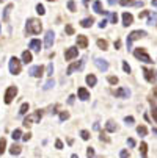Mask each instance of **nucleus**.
Instances as JSON below:
<instances>
[{
  "label": "nucleus",
  "mask_w": 157,
  "mask_h": 158,
  "mask_svg": "<svg viewBox=\"0 0 157 158\" xmlns=\"http://www.w3.org/2000/svg\"><path fill=\"white\" fill-rule=\"evenodd\" d=\"M42 30V24L39 19H35V17H30L27 19L25 22V35L30 36V35H39Z\"/></svg>",
  "instance_id": "f257e3e1"
},
{
  "label": "nucleus",
  "mask_w": 157,
  "mask_h": 158,
  "mask_svg": "<svg viewBox=\"0 0 157 158\" xmlns=\"http://www.w3.org/2000/svg\"><path fill=\"white\" fill-rule=\"evenodd\" d=\"M41 118H42V111L38 110V111L32 113V114H28V116L24 119V122H22V124H24V127H30V125H33V124H39Z\"/></svg>",
  "instance_id": "f03ea898"
},
{
  "label": "nucleus",
  "mask_w": 157,
  "mask_h": 158,
  "mask_svg": "<svg viewBox=\"0 0 157 158\" xmlns=\"http://www.w3.org/2000/svg\"><path fill=\"white\" fill-rule=\"evenodd\" d=\"M145 36H148V33H146L145 30H135V31L129 33V36H127V41H126V44H127V49L130 50V49H132V42L135 41V39L145 38Z\"/></svg>",
  "instance_id": "7ed1b4c3"
},
{
  "label": "nucleus",
  "mask_w": 157,
  "mask_h": 158,
  "mask_svg": "<svg viewBox=\"0 0 157 158\" xmlns=\"http://www.w3.org/2000/svg\"><path fill=\"white\" fill-rule=\"evenodd\" d=\"M22 61H19L16 56H11L10 58V63H8V69H10V72L13 74V75H19L20 74V71H22V64H20Z\"/></svg>",
  "instance_id": "20e7f679"
},
{
  "label": "nucleus",
  "mask_w": 157,
  "mask_h": 158,
  "mask_svg": "<svg viewBox=\"0 0 157 158\" xmlns=\"http://www.w3.org/2000/svg\"><path fill=\"white\" fill-rule=\"evenodd\" d=\"M133 56H135L137 60H140V61H143V63H146V64H151L152 63L151 56L148 55L146 49H143V47H138V49L133 50Z\"/></svg>",
  "instance_id": "39448f33"
},
{
  "label": "nucleus",
  "mask_w": 157,
  "mask_h": 158,
  "mask_svg": "<svg viewBox=\"0 0 157 158\" xmlns=\"http://www.w3.org/2000/svg\"><path fill=\"white\" fill-rule=\"evenodd\" d=\"M16 96H17V88H16V86H8V88H7V91H5V96H3L5 103L10 105V103L14 100Z\"/></svg>",
  "instance_id": "423d86ee"
},
{
  "label": "nucleus",
  "mask_w": 157,
  "mask_h": 158,
  "mask_svg": "<svg viewBox=\"0 0 157 158\" xmlns=\"http://www.w3.org/2000/svg\"><path fill=\"white\" fill-rule=\"evenodd\" d=\"M83 64H85V60H80V61H76V63L69 64L68 69H66V75H72L76 71H80L83 67Z\"/></svg>",
  "instance_id": "0eeeda50"
},
{
  "label": "nucleus",
  "mask_w": 157,
  "mask_h": 158,
  "mask_svg": "<svg viewBox=\"0 0 157 158\" xmlns=\"http://www.w3.org/2000/svg\"><path fill=\"white\" fill-rule=\"evenodd\" d=\"M54 41H55V33L52 30H47L46 36H44V46H46V49H50L54 46Z\"/></svg>",
  "instance_id": "6e6552de"
},
{
  "label": "nucleus",
  "mask_w": 157,
  "mask_h": 158,
  "mask_svg": "<svg viewBox=\"0 0 157 158\" xmlns=\"http://www.w3.org/2000/svg\"><path fill=\"white\" fill-rule=\"evenodd\" d=\"M28 74H30L32 77H35V78H41V77L44 75V67H42L41 64H39V66H33V67H30Z\"/></svg>",
  "instance_id": "1a4fd4ad"
},
{
  "label": "nucleus",
  "mask_w": 157,
  "mask_h": 158,
  "mask_svg": "<svg viewBox=\"0 0 157 158\" xmlns=\"http://www.w3.org/2000/svg\"><path fill=\"white\" fill-rule=\"evenodd\" d=\"M143 74H145V80L148 81V83H155V74H154V71L152 69H148V67H143Z\"/></svg>",
  "instance_id": "9d476101"
},
{
  "label": "nucleus",
  "mask_w": 157,
  "mask_h": 158,
  "mask_svg": "<svg viewBox=\"0 0 157 158\" xmlns=\"http://www.w3.org/2000/svg\"><path fill=\"white\" fill-rule=\"evenodd\" d=\"M77 55H79V50H77V47H69L68 50L64 52V60H66V61H71V60L77 58Z\"/></svg>",
  "instance_id": "9b49d317"
},
{
  "label": "nucleus",
  "mask_w": 157,
  "mask_h": 158,
  "mask_svg": "<svg viewBox=\"0 0 157 158\" xmlns=\"http://www.w3.org/2000/svg\"><path fill=\"white\" fill-rule=\"evenodd\" d=\"M115 94V97H120V99H127L129 96H130V91L127 88H120V89H116V91L113 93Z\"/></svg>",
  "instance_id": "f8f14e48"
},
{
  "label": "nucleus",
  "mask_w": 157,
  "mask_h": 158,
  "mask_svg": "<svg viewBox=\"0 0 157 158\" xmlns=\"http://www.w3.org/2000/svg\"><path fill=\"white\" fill-rule=\"evenodd\" d=\"M77 47L79 49H86L88 47V38L85 35H77Z\"/></svg>",
  "instance_id": "ddd939ff"
},
{
  "label": "nucleus",
  "mask_w": 157,
  "mask_h": 158,
  "mask_svg": "<svg viewBox=\"0 0 157 158\" xmlns=\"http://www.w3.org/2000/svg\"><path fill=\"white\" fill-rule=\"evenodd\" d=\"M94 64L98 66V69L102 71V72H107L108 71V63L105 60H101V58H96L94 60Z\"/></svg>",
  "instance_id": "4468645a"
},
{
  "label": "nucleus",
  "mask_w": 157,
  "mask_h": 158,
  "mask_svg": "<svg viewBox=\"0 0 157 158\" xmlns=\"http://www.w3.org/2000/svg\"><path fill=\"white\" fill-rule=\"evenodd\" d=\"M41 46H42V44H41L39 39H32L28 42V49H32L33 52H39L41 50Z\"/></svg>",
  "instance_id": "2eb2a0df"
},
{
  "label": "nucleus",
  "mask_w": 157,
  "mask_h": 158,
  "mask_svg": "<svg viewBox=\"0 0 157 158\" xmlns=\"http://www.w3.org/2000/svg\"><path fill=\"white\" fill-rule=\"evenodd\" d=\"M132 22H133V16L130 13H123V25L129 27V25H132Z\"/></svg>",
  "instance_id": "dca6fc26"
},
{
  "label": "nucleus",
  "mask_w": 157,
  "mask_h": 158,
  "mask_svg": "<svg viewBox=\"0 0 157 158\" xmlns=\"http://www.w3.org/2000/svg\"><path fill=\"white\" fill-rule=\"evenodd\" d=\"M13 10H14V5H13V3H10V5H7V6H5V10H3V16H2L3 22H8L10 14H11V11H13Z\"/></svg>",
  "instance_id": "f3484780"
},
{
  "label": "nucleus",
  "mask_w": 157,
  "mask_h": 158,
  "mask_svg": "<svg viewBox=\"0 0 157 158\" xmlns=\"http://www.w3.org/2000/svg\"><path fill=\"white\" fill-rule=\"evenodd\" d=\"M77 94H79V99H80V100H83V102H86V100L89 99V93L86 91L85 88H79Z\"/></svg>",
  "instance_id": "a211bd4d"
},
{
  "label": "nucleus",
  "mask_w": 157,
  "mask_h": 158,
  "mask_svg": "<svg viewBox=\"0 0 157 158\" xmlns=\"http://www.w3.org/2000/svg\"><path fill=\"white\" fill-rule=\"evenodd\" d=\"M149 105H151V114H152V119H154V122L157 124V105H155V102H154L152 99H149Z\"/></svg>",
  "instance_id": "6ab92c4d"
},
{
  "label": "nucleus",
  "mask_w": 157,
  "mask_h": 158,
  "mask_svg": "<svg viewBox=\"0 0 157 158\" xmlns=\"http://www.w3.org/2000/svg\"><path fill=\"white\" fill-rule=\"evenodd\" d=\"M93 22H94V19H93V17H86V19L80 20V25H82L83 28H89V27L93 25Z\"/></svg>",
  "instance_id": "aec40b11"
},
{
  "label": "nucleus",
  "mask_w": 157,
  "mask_h": 158,
  "mask_svg": "<svg viewBox=\"0 0 157 158\" xmlns=\"http://www.w3.org/2000/svg\"><path fill=\"white\" fill-rule=\"evenodd\" d=\"M85 81H86V85H88V86H96V83H98V78H96L93 74H89V75H86Z\"/></svg>",
  "instance_id": "412c9836"
},
{
  "label": "nucleus",
  "mask_w": 157,
  "mask_h": 158,
  "mask_svg": "<svg viewBox=\"0 0 157 158\" xmlns=\"http://www.w3.org/2000/svg\"><path fill=\"white\" fill-rule=\"evenodd\" d=\"M105 130H107L108 133H113V131H116V130H118V127H116V124H115L113 121H108V122H107V125H105Z\"/></svg>",
  "instance_id": "4be33fe9"
},
{
  "label": "nucleus",
  "mask_w": 157,
  "mask_h": 158,
  "mask_svg": "<svg viewBox=\"0 0 157 158\" xmlns=\"http://www.w3.org/2000/svg\"><path fill=\"white\" fill-rule=\"evenodd\" d=\"M93 10H94V13H98V14H104V13H105L101 2H94V3H93Z\"/></svg>",
  "instance_id": "5701e85b"
},
{
  "label": "nucleus",
  "mask_w": 157,
  "mask_h": 158,
  "mask_svg": "<svg viewBox=\"0 0 157 158\" xmlns=\"http://www.w3.org/2000/svg\"><path fill=\"white\" fill-rule=\"evenodd\" d=\"M22 63H25V64L32 63V53H30L28 50H25V52H22Z\"/></svg>",
  "instance_id": "b1692460"
},
{
  "label": "nucleus",
  "mask_w": 157,
  "mask_h": 158,
  "mask_svg": "<svg viewBox=\"0 0 157 158\" xmlns=\"http://www.w3.org/2000/svg\"><path fill=\"white\" fill-rule=\"evenodd\" d=\"M157 24V13H149L148 14V25Z\"/></svg>",
  "instance_id": "393cba45"
},
{
  "label": "nucleus",
  "mask_w": 157,
  "mask_h": 158,
  "mask_svg": "<svg viewBox=\"0 0 157 158\" xmlns=\"http://www.w3.org/2000/svg\"><path fill=\"white\" fill-rule=\"evenodd\" d=\"M28 110H30V105H28L27 102H25V103H22V105H20V108H19V114H20V116L27 114V111H28Z\"/></svg>",
  "instance_id": "a878e982"
},
{
  "label": "nucleus",
  "mask_w": 157,
  "mask_h": 158,
  "mask_svg": "<svg viewBox=\"0 0 157 158\" xmlns=\"http://www.w3.org/2000/svg\"><path fill=\"white\" fill-rule=\"evenodd\" d=\"M22 152V149H20V146H17V144H13L11 147H10V153L11 155H19Z\"/></svg>",
  "instance_id": "bb28decb"
},
{
  "label": "nucleus",
  "mask_w": 157,
  "mask_h": 158,
  "mask_svg": "<svg viewBox=\"0 0 157 158\" xmlns=\"http://www.w3.org/2000/svg\"><path fill=\"white\" fill-rule=\"evenodd\" d=\"M11 138L14 139V141H17V139H20L22 138V130L20 128H16L13 133H11Z\"/></svg>",
  "instance_id": "cd10ccee"
},
{
  "label": "nucleus",
  "mask_w": 157,
  "mask_h": 158,
  "mask_svg": "<svg viewBox=\"0 0 157 158\" xmlns=\"http://www.w3.org/2000/svg\"><path fill=\"white\" fill-rule=\"evenodd\" d=\"M140 153H142L143 158L148 156V144H146V143H142V144H140Z\"/></svg>",
  "instance_id": "c85d7f7f"
},
{
  "label": "nucleus",
  "mask_w": 157,
  "mask_h": 158,
  "mask_svg": "<svg viewBox=\"0 0 157 158\" xmlns=\"http://www.w3.org/2000/svg\"><path fill=\"white\" fill-rule=\"evenodd\" d=\"M137 133L140 135V136H146V135H148V128L145 125H138L137 127Z\"/></svg>",
  "instance_id": "c756f323"
},
{
  "label": "nucleus",
  "mask_w": 157,
  "mask_h": 158,
  "mask_svg": "<svg viewBox=\"0 0 157 158\" xmlns=\"http://www.w3.org/2000/svg\"><path fill=\"white\" fill-rule=\"evenodd\" d=\"M54 85H55V81H54L52 78H49V80L46 81V85L42 86V89H44V91H49V89H52V88H54Z\"/></svg>",
  "instance_id": "7c9ffc66"
},
{
  "label": "nucleus",
  "mask_w": 157,
  "mask_h": 158,
  "mask_svg": "<svg viewBox=\"0 0 157 158\" xmlns=\"http://www.w3.org/2000/svg\"><path fill=\"white\" fill-rule=\"evenodd\" d=\"M98 47H99V49H102V50H107L108 44H107V41H105V39H98Z\"/></svg>",
  "instance_id": "2f4dec72"
},
{
  "label": "nucleus",
  "mask_w": 157,
  "mask_h": 158,
  "mask_svg": "<svg viewBox=\"0 0 157 158\" xmlns=\"http://www.w3.org/2000/svg\"><path fill=\"white\" fill-rule=\"evenodd\" d=\"M5 149H7V139L5 138H0V155H3Z\"/></svg>",
  "instance_id": "473e14b6"
},
{
  "label": "nucleus",
  "mask_w": 157,
  "mask_h": 158,
  "mask_svg": "<svg viewBox=\"0 0 157 158\" xmlns=\"http://www.w3.org/2000/svg\"><path fill=\"white\" fill-rule=\"evenodd\" d=\"M99 139H101V141H104V143H110V138L107 136V130L99 133Z\"/></svg>",
  "instance_id": "72a5a7b5"
},
{
  "label": "nucleus",
  "mask_w": 157,
  "mask_h": 158,
  "mask_svg": "<svg viewBox=\"0 0 157 158\" xmlns=\"http://www.w3.org/2000/svg\"><path fill=\"white\" fill-rule=\"evenodd\" d=\"M135 2L133 0H120V5L121 6H130V5H133Z\"/></svg>",
  "instance_id": "f704fd0d"
},
{
  "label": "nucleus",
  "mask_w": 157,
  "mask_h": 158,
  "mask_svg": "<svg viewBox=\"0 0 157 158\" xmlns=\"http://www.w3.org/2000/svg\"><path fill=\"white\" fill-rule=\"evenodd\" d=\"M36 13H38L39 16H42V14H46V10H44V6H42L41 3H38V5H36Z\"/></svg>",
  "instance_id": "c9c22d12"
},
{
  "label": "nucleus",
  "mask_w": 157,
  "mask_h": 158,
  "mask_svg": "<svg viewBox=\"0 0 157 158\" xmlns=\"http://www.w3.org/2000/svg\"><path fill=\"white\" fill-rule=\"evenodd\" d=\"M80 136H82V139H83V141H88V139H89V131L82 130V131H80Z\"/></svg>",
  "instance_id": "e433bc0d"
},
{
  "label": "nucleus",
  "mask_w": 157,
  "mask_h": 158,
  "mask_svg": "<svg viewBox=\"0 0 157 158\" xmlns=\"http://www.w3.org/2000/svg\"><path fill=\"white\" fill-rule=\"evenodd\" d=\"M68 8H69V11H72V13H76V11H77V8H76V3H74V0H69V2H68Z\"/></svg>",
  "instance_id": "4c0bfd02"
},
{
  "label": "nucleus",
  "mask_w": 157,
  "mask_h": 158,
  "mask_svg": "<svg viewBox=\"0 0 157 158\" xmlns=\"http://www.w3.org/2000/svg\"><path fill=\"white\" fill-rule=\"evenodd\" d=\"M66 119H69V113L68 111H61L60 113V121H66Z\"/></svg>",
  "instance_id": "58836bf2"
},
{
  "label": "nucleus",
  "mask_w": 157,
  "mask_h": 158,
  "mask_svg": "<svg viewBox=\"0 0 157 158\" xmlns=\"http://www.w3.org/2000/svg\"><path fill=\"white\" fill-rule=\"evenodd\" d=\"M124 122H126L127 125H133V122H135V119H133L132 116H126V118H124Z\"/></svg>",
  "instance_id": "ea45409f"
},
{
  "label": "nucleus",
  "mask_w": 157,
  "mask_h": 158,
  "mask_svg": "<svg viewBox=\"0 0 157 158\" xmlns=\"http://www.w3.org/2000/svg\"><path fill=\"white\" fill-rule=\"evenodd\" d=\"M110 22H111V24H116V22H118V14L116 13H111L110 14Z\"/></svg>",
  "instance_id": "a19ab883"
},
{
  "label": "nucleus",
  "mask_w": 157,
  "mask_h": 158,
  "mask_svg": "<svg viewBox=\"0 0 157 158\" xmlns=\"http://www.w3.org/2000/svg\"><path fill=\"white\" fill-rule=\"evenodd\" d=\"M107 80H108L110 85H116V83H118V77H113V75H110Z\"/></svg>",
  "instance_id": "79ce46f5"
},
{
  "label": "nucleus",
  "mask_w": 157,
  "mask_h": 158,
  "mask_svg": "<svg viewBox=\"0 0 157 158\" xmlns=\"http://www.w3.org/2000/svg\"><path fill=\"white\" fill-rule=\"evenodd\" d=\"M123 71H124L126 74H130V66H129V64H127L126 61L123 63Z\"/></svg>",
  "instance_id": "37998d69"
},
{
  "label": "nucleus",
  "mask_w": 157,
  "mask_h": 158,
  "mask_svg": "<svg viewBox=\"0 0 157 158\" xmlns=\"http://www.w3.org/2000/svg\"><path fill=\"white\" fill-rule=\"evenodd\" d=\"M52 74H54V64H52V63H49V66H47V75H49V77H52Z\"/></svg>",
  "instance_id": "c03bdc74"
},
{
  "label": "nucleus",
  "mask_w": 157,
  "mask_h": 158,
  "mask_svg": "<svg viewBox=\"0 0 157 158\" xmlns=\"http://www.w3.org/2000/svg\"><path fill=\"white\" fill-rule=\"evenodd\" d=\"M64 30H66V33H68V35H74V28H72L71 25H66Z\"/></svg>",
  "instance_id": "a18cd8bd"
},
{
  "label": "nucleus",
  "mask_w": 157,
  "mask_h": 158,
  "mask_svg": "<svg viewBox=\"0 0 157 158\" xmlns=\"http://www.w3.org/2000/svg\"><path fill=\"white\" fill-rule=\"evenodd\" d=\"M86 155H88V156H94V150H93V147H88V149H86Z\"/></svg>",
  "instance_id": "49530a36"
},
{
  "label": "nucleus",
  "mask_w": 157,
  "mask_h": 158,
  "mask_svg": "<svg viewBox=\"0 0 157 158\" xmlns=\"http://www.w3.org/2000/svg\"><path fill=\"white\" fill-rule=\"evenodd\" d=\"M127 146H129V147H135V139L129 138V139H127Z\"/></svg>",
  "instance_id": "de8ad7c7"
},
{
  "label": "nucleus",
  "mask_w": 157,
  "mask_h": 158,
  "mask_svg": "<svg viewBox=\"0 0 157 158\" xmlns=\"http://www.w3.org/2000/svg\"><path fill=\"white\" fill-rule=\"evenodd\" d=\"M55 147H57L58 150H61V149H63V143H61L60 139H57V141H55Z\"/></svg>",
  "instance_id": "09e8293b"
},
{
  "label": "nucleus",
  "mask_w": 157,
  "mask_h": 158,
  "mask_svg": "<svg viewBox=\"0 0 157 158\" xmlns=\"http://www.w3.org/2000/svg\"><path fill=\"white\" fill-rule=\"evenodd\" d=\"M120 156L126 158V156H130V153H129V150H121V152H120Z\"/></svg>",
  "instance_id": "8fccbe9b"
},
{
  "label": "nucleus",
  "mask_w": 157,
  "mask_h": 158,
  "mask_svg": "<svg viewBox=\"0 0 157 158\" xmlns=\"http://www.w3.org/2000/svg\"><path fill=\"white\" fill-rule=\"evenodd\" d=\"M107 27V20L105 19H102L101 22H99V28H105Z\"/></svg>",
  "instance_id": "3c124183"
},
{
  "label": "nucleus",
  "mask_w": 157,
  "mask_h": 158,
  "mask_svg": "<svg viewBox=\"0 0 157 158\" xmlns=\"http://www.w3.org/2000/svg\"><path fill=\"white\" fill-rule=\"evenodd\" d=\"M30 138H32V133H27V135H22V139H24L25 143H27V141H28Z\"/></svg>",
  "instance_id": "603ef678"
},
{
  "label": "nucleus",
  "mask_w": 157,
  "mask_h": 158,
  "mask_svg": "<svg viewBox=\"0 0 157 158\" xmlns=\"http://www.w3.org/2000/svg\"><path fill=\"white\" fill-rule=\"evenodd\" d=\"M107 2H108V5H111V6H113L115 3H120V0H107Z\"/></svg>",
  "instance_id": "864d4df0"
},
{
  "label": "nucleus",
  "mask_w": 157,
  "mask_h": 158,
  "mask_svg": "<svg viewBox=\"0 0 157 158\" xmlns=\"http://www.w3.org/2000/svg\"><path fill=\"white\" fill-rule=\"evenodd\" d=\"M149 13H151V11H143V13H140V16H138V17H140V19H142V17H146Z\"/></svg>",
  "instance_id": "5fc2aeb1"
},
{
  "label": "nucleus",
  "mask_w": 157,
  "mask_h": 158,
  "mask_svg": "<svg viewBox=\"0 0 157 158\" xmlns=\"http://www.w3.org/2000/svg\"><path fill=\"white\" fill-rule=\"evenodd\" d=\"M74 99H76V96H69V99H68V103H69V105H72V103H74Z\"/></svg>",
  "instance_id": "6e6d98bb"
},
{
  "label": "nucleus",
  "mask_w": 157,
  "mask_h": 158,
  "mask_svg": "<svg viewBox=\"0 0 157 158\" xmlns=\"http://www.w3.org/2000/svg\"><path fill=\"white\" fill-rule=\"evenodd\" d=\"M120 47H121V41H116L115 42V49H120Z\"/></svg>",
  "instance_id": "4d7b16f0"
},
{
  "label": "nucleus",
  "mask_w": 157,
  "mask_h": 158,
  "mask_svg": "<svg viewBox=\"0 0 157 158\" xmlns=\"http://www.w3.org/2000/svg\"><path fill=\"white\" fill-rule=\"evenodd\" d=\"M133 6H143V2H135V3H133Z\"/></svg>",
  "instance_id": "13d9d810"
},
{
  "label": "nucleus",
  "mask_w": 157,
  "mask_h": 158,
  "mask_svg": "<svg viewBox=\"0 0 157 158\" xmlns=\"http://www.w3.org/2000/svg\"><path fill=\"white\" fill-rule=\"evenodd\" d=\"M151 3H152V6H157V0H151Z\"/></svg>",
  "instance_id": "bf43d9fd"
},
{
  "label": "nucleus",
  "mask_w": 157,
  "mask_h": 158,
  "mask_svg": "<svg viewBox=\"0 0 157 158\" xmlns=\"http://www.w3.org/2000/svg\"><path fill=\"white\" fill-rule=\"evenodd\" d=\"M152 93L155 94V99H157V88H154V89H152Z\"/></svg>",
  "instance_id": "052dcab7"
},
{
  "label": "nucleus",
  "mask_w": 157,
  "mask_h": 158,
  "mask_svg": "<svg viewBox=\"0 0 157 158\" xmlns=\"http://www.w3.org/2000/svg\"><path fill=\"white\" fill-rule=\"evenodd\" d=\"M152 133H154V135H157V128H152Z\"/></svg>",
  "instance_id": "680f3d73"
},
{
  "label": "nucleus",
  "mask_w": 157,
  "mask_h": 158,
  "mask_svg": "<svg viewBox=\"0 0 157 158\" xmlns=\"http://www.w3.org/2000/svg\"><path fill=\"white\" fill-rule=\"evenodd\" d=\"M88 2H89V0H83V5H88Z\"/></svg>",
  "instance_id": "e2e57ef3"
},
{
  "label": "nucleus",
  "mask_w": 157,
  "mask_h": 158,
  "mask_svg": "<svg viewBox=\"0 0 157 158\" xmlns=\"http://www.w3.org/2000/svg\"><path fill=\"white\" fill-rule=\"evenodd\" d=\"M47 2H55V0H47Z\"/></svg>",
  "instance_id": "0e129e2a"
},
{
  "label": "nucleus",
  "mask_w": 157,
  "mask_h": 158,
  "mask_svg": "<svg viewBox=\"0 0 157 158\" xmlns=\"http://www.w3.org/2000/svg\"><path fill=\"white\" fill-rule=\"evenodd\" d=\"M2 2H3V0H0V3H2Z\"/></svg>",
  "instance_id": "69168bd1"
}]
</instances>
